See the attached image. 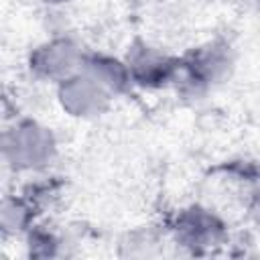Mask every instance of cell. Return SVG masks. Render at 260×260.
I'll return each instance as SVG.
<instances>
[]
</instances>
